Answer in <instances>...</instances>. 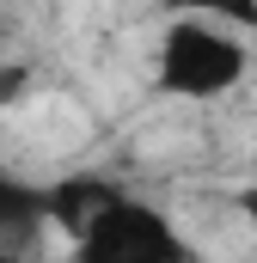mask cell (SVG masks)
<instances>
[{
	"label": "cell",
	"instance_id": "6da1fadb",
	"mask_svg": "<svg viewBox=\"0 0 257 263\" xmlns=\"http://www.w3.org/2000/svg\"><path fill=\"white\" fill-rule=\"evenodd\" d=\"M251 73V37L196 12H166V31L153 43V80L159 92L184 98V104H214L227 92H239Z\"/></svg>",
	"mask_w": 257,
	"mask_h": 263
},
{
	"label": "cell",
	"instance_id": "7a4b0ae2",
	"mask_svg": "<svg viewBox=\"0 0 257 263\" xmlns=\"http://www.w3.org/2000/svg\"><path fill=\"white\" fill-rule=\"evenodd\" d=\"M62 227L74 233V251L92 263H166L178 257V227L135 196L117 190H67Z\"/></svg>",
	"mask_w": 257,
	"mask_h": 263
},
{
	"label": "cell",
	"instance_id": "3957f363",
	"mask_svg": "<svg viewBox=\"0 0 257 263\" xmlns=\"http://www.w3.org/2000/svg\"><path fill=\"white\" fill-rule=\"evenodd\" d=\"M166 12H196V18H214V25H233L257 37V0H159Z\"/></svg>",
	"mask_w": 257,
	"mask_h": 263
},
{
	"label": "cell",
	"instance_id": "277c9868",
	"mask_svg": "<svg viewBox=\"0 0 257 263\" xmlns=\"http://www.w3.org/2000/svg\"><path fill=\"white\" fill-rule=\"evenodd\" d=\"M239 214H245V227H251V239H257V184L239 196Z\"/></svg>",
	"mask_w": 257,
	"mask_h": 263
}]
</instances>
